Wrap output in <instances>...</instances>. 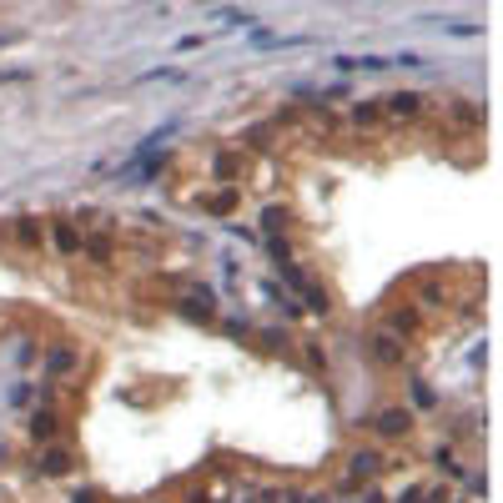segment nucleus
<instances>
[{
	"mask_svg": "<svg viewBox=\"0 0 503 503\" xmlns=\"http://www.w3.org/2000/svg\"><path fill=\"white\" fill-rule=\"evenodd\" d=\"M387 55H338V71H387Z\"/></svg>",
	"mask_w": 503,
	"mask_h": 503,
	"instance_id": "1",
	"label": "nucleus"
},
{
	"mask_svg": "<svg viewBox=\"0 0 503 503\" xmlns=\"http://www.w3.org/2000/svg\"><path fill=\"white\" fill-rule=\"evenodd\" d=\"M408 413H398V408H387V413H377V433H387V438H403L408 433Z\"/></svg>",
	"mask_w": 503,
	"mask_h": 503,
	"instance_id": "2",
	"label": "nucleus"
},
{
	"mask_svg": "<svg viewBox=\"0 0 503 503\" xmlns=\"http://www.w3.org/2000/svg\"><path fill=\"white\" fill-rule=\"evenodd\" d=\"M377 468H382V458H377V453H358V458H353V473H358V478H372Z\"/></svg>",
	"mask_w": 503,
	"mask_h": 503,
	"instance_id": "3",
	"label": "nucleus"
},
{
	"mask_svg": "<svg viewBox=\"0 0 503 503\" xmlns=\"http://www.w3.org/2000/svg\"><path fill=\"white\" fill-rule=\"evenodd\" d=\"M71 367H76V353L71 348H55L50 353V372H71Z\"/></svg>",
	"mask_w": 503,
	"mask_h": 503,
	"instance_id": "4",
	"label": "nucleus"
},
{
	"mask_svg": "<svg viewBox=\"0 0 503 503\" xmlns=\"http://www.w3.org/2000/svg\"><path fill=\"white\" fill-rule=\"evenodd\" d=\"M423 101L413 96V91H403V96H393V111H398V116H413V111H418Z\"/></svg>",
	"mask_w": 503,
	"mask_h": 503,
	"instance_id": "5",
	"label": "nucleus"
},
{
	"mask_svg": "<svg viewBox=\"0 0 503 503\" xmlns=\"http://www.w3.org/2000/svg\"><path fill=\"white\" fill-rule=\"evenodd\" d=\"M413 403H418V408H433V403H438L428 382H413Z\"/></svg>",
	"mask_w": 503,
	"mask_h": 503,
	"instance_id": "6",
	"label": "nucleus"
},
{
	"mask_svg": "<svg viewBox=\"0 0 503 503\" xmlns=\"http://www.w3.org/2000/svg\"><path fill=\"white\" fill-rule=\"evenodd\" d=\"M61 468H66V453H45L40 458V473H61Z\"/></svg>",
	"mask_w": 503,
	"mask_h": 503,
	"instance_id": "7",
	"label": "nucleus"
},
{
	"mask_svg": "<svg viewBox=\"0 0 503 503\" xmlns=\"http://www.w3.org/2000/svg\"><path fill=\"white\" fill-rule=\"evenodd\" d=\"M372 348H377V358H382V363H398V348H393V343H387V338H377Z\"/></svg>",
	"mask_w": 503,
	"mask_h": 503,
	"instance_id": "8",
	"label": "nucleus"
},
{
	"mask_svg": "<svg viewBox=\"0 0 503 503\" xmlns=\"http://www.w3.org/2000/svg\"><path fill=\"white\" fill-rule=\"evenodd\" d=\"M50 433H55V418L40 413V418H35V438H50Z\"/></svg>",
	"mask_w": 503,
	"mask_h": 503,
	"instance_id": "9",
	"label": "nucleus"
},
{
	"mask_svg": "<svg viewBox=\"0 0 503 503\" xmlns=\"http://www.w3.org/2000/svg\"><path fill=\"white\" fill-rule=\"evenodd\" d=\"M55 242H61V247L71 252V247H76V232H71V227H55Z\"/></svg>",
	"mask_w": 503,
	"mask_h": 503,
	"instance_id": "10",
	"label": "nucleus"
},
{
	"mask_svg": "<svg viewBox=\"0 0 503 503\" xmlns=\"http://www.w3.org/2000/svg\"><path fill=\"white\" fill-rule=\"evenodd\" d=\"M403 503H423V488H408V493H403Z\"/></svg>",
	"mask_w": 503,
	"mask_h": 503,
	"instance_id": "11",
	"label": "nucleus"
}]
</instances>
